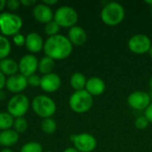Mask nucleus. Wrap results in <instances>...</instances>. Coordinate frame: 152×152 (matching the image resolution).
<instances>
[{
	"label": "nucleus",
	"mask_w": 152,
	"mask_h": 152,
	"mask_svg": "<svg viewBox=\"0 0 152 152\" xmlns=\"http://www.w3.org/2000/svg\"><path fill=\"white\" fill-rule=\"evenodd\" d=\"M44 53L45 56L54 61L67 59L73 51V45L68 37L58 34L49 37L44 44Z\"/></svg>",
	"instance_id": "nucleus-1"
},
{
	"label": "nucleus",
	"mask_w": 152,
	"mask_h": 152,
	"mask_svg": "<svg viewBox=\"0 0 152 152\" xmlns=\"http://www.w3.org/2000/svg\"><path fill=\"white\" fill-rule=\"evenodd\" d=\"M126 12L124 6L117 2H110L106 4L102 12L101 19L103 23L108 26H117L125 19Z\"/></svg>",
	"instance_id": "nucleus-2"
},
{
	"label": "nucleus",
	"mask_w": 152,
	"mask_h": 152,
	"mask_svg": "<svg viewBox=\"0 0 152 152\" xmlns=\"http://www.w3.org/2000/svg\"><path fill=\"white\" fill-rule=\"evenodd\" d=\"M23 20L18 14L4 12L0 13V31L3 36L10 37L20 33Z\"/></svg>",
	"instance_id": "nucleus-3"
},
{
	"label": "nucleus",
	"mask_w": 152,
	"mask_h": 152,
	"mask_svg": "<svg viewBox=\"0 0 152 152\" xmlns=\"http://www.w3.org/2000/svg\"><path fill=\"white\" fill-rule=\"evenodd\" d=\"M31 108L35 114L42 118H52L56 111V104L54 101L45 94H39L33 98Z\"/></svg>",
	"instance_id": "nucleus-4"
},
{
	"label": "nucleus",
	"mask_w": 152,
	"mask_h": 152,
	"mask_svg": "<svg viewBox=\"0 0 152 152\" xmlns=\"http://www.w3.org/2000/svg\"><path fill=\"white\" fill-rule=\"evenodd\" d=\"M94 104L93 96L86 90L75 91L69 97V105L71 110L82 114L87 112Z\"/></svg>",
	"instance_id": "nucleus-5"
},
{
	"label": "nucleus",
	"mask_w": 152,
	"mask_h": 152,
	"mask_svg": "<svg viewBox=\"0 0 152 152\" xmlns=\"http://www.w3.org/2000/svg\"><path fill=\"white\" fill-rule=\"evenodd\" d=\"M78 20L77 11L69 5L60 6L53 14V20L62 28H72L76 26Z\"/></svg>",
	"instance_id": "nucleus-6"
},
{
	"label": "nucleus",
	"mask_w": 152,
	"mask_h": 152,
	"mask_svg": "<svg viewBox=\"0 0 152 152\" xmlns=\"http://www.w3.org/2000/svg\"><path fill=\"white\" fill-rule=\"evenodd\" d=\"M28 98L22 94H14L12 97H11L7 103V112L14 118L24 117V115L28 112Z\"/></svg>",
	"instance_id": "nucleus-7"
},
{
	"label": "nucleus",
	"mask_w": 152,
	"mask_h": 152,
	"mask_svg": "<svg viewBox=\"0 0 152 152\" xmlns=\"http://www.w3.org/2000/svg\"><path fill=\"white\" fill-rule=\"evenodd\" d=\"M70 141L73 142L74 148L80 152L94 151L97 146V141L95 137L88 133L71 134Z\"/></svg>",
	"instance_id": "nucleus-8"
},
{
	"label": "nucleus",
	"mask_w": 152,
	"mask_h": 152,
	"mask_svg": "<svg viewBox=\"0 0 152 152\" xmlns=\"http://www.w3.org/2000/svg\"><path fill=\"white\" fill-rule=\"evenodd\" d=\"M128 49L135 54H144L149 53L151 47V40L145 34L134 35L127 43Z\"/></svg>",
	"instance_id": "nucleus-9"
},
{
	"label": "nucleus",
	"mask_w": 152,
	"mask_h": 152,
	"mask_svg": "<svg viewBox=\"0 0 152 152\" xmlns=\"http://www.w3.org/2000/svg\"><path fill=\"white\" fill-rule=\"evenodd\" d=\"M151 103V96L144 91H134L127 97L128 106L136 110H145Z\"/></svg>",
	"instance_id": "nucleus-10"
},
{
	"label": "nucleus",
	"mask_w": 152,
	"mask_h": 152,
	"mask_svg": "<svg viewBox=\"0 0 152 152\" xmlns=\"http://www.w3.org/2000/svg\"><path fill=\"white\" fill-rule=\"evenodd\" d=\"M38 61L37 58L32 53L23 55L18 62L20 74L26 77L34 75L38 69Z\"/></svg>",
	"instance_id": "nucleus-11"
},
{
	"label": "nucleus",
	"mask_w": 152,
	"mask_h": 152,
	"mask_svg": "<svg viewBox=\"0 0 152 152\" xmlns=\"http://www.w3.org/2000/svg\"><path fill=\"white\" fill-rule=\"evenodd\" d=\"M27 86H28L27 77L20 73L8 77L6 79V84H5L6 89L9 92L13 93L15 94H18L22 91H24Z\"/></svg>",
	"instance_id": "nucleus-12"
},
{
	"label": "nucleus",
	"mask_w": 152,
	"mask_h": 152,
	"mask_svg": "<svg viewBox=\"0 0 152 152\" xmlns=\"http://www.w3.org/2000/svg\"><path fill=\"white\" fill-rule=\"evenodd\" d=\"M61 85V79L56 73H50L41 77L40 88L46 93L56 92Z\"/></svg>",
	"instance_id": "nucleus-13"
},
{
	"label": "nucleus",
	"mask_w": 152,
	"mask_h": 152,
	"mask_svg": "<svg viewBox=\"0 0 152 152\" xmlns=\"http://www.w3.org/2000/svg\"><path fill=\"white\" fill-rule=\"evenodd\" d=\"M53 14L52 8L44 3L37 4L33 8V16L40 23L46 24L53 20Z\"/></svg>",
	"instance_id": "nucleus-14"
},
{
	"label": "nucleus",
	"mask_w": 152,
	"mask_h": 152,
	"mask_svg": "<svg viewBox=\"0 0 152 152\" xmlns=\"http://www.w3.org/2000/svg\"><path fill=\"white\" fill-rule=\"evenodd\" d=\"M44 40L37 32H30L26 36L25 46L32 54L37 53L44 48Z\"/></svg>",
	"instance_id": "nucleus-15"
},
{
	"label": "nucleus",
	"mask_w": 152,
	"mask_h": 152,
	"mask_svg": "<svg viewBox=\"0 0 152 152\" xmlns=\"http://www.w3.org/2000/svg\"><path fill=\"white\" fill-rule=\"evenodd\" d=\"M105 88L106 85L101 77H92L87 79L85 90L94 97L102 95L104 93Z\"/></svg>",
	"instance_id": "nucleus-16"
},
{
	"label": "nucleus",
	"mask_w": 152,
	"mask_h": 152,
	"mask_svg": "<svg viewBox=\"0 0 152 152\" xmlns=\"http://www.w3.org/2000/svg\"><path fill=\"white\" fill-rule=\"evenodd\" d=\"M68 38L72 45L80 46L83 45L87 40V34L86 30L80 26H73L69 29Z\"/></svg>",
	"instance_id": "nucleus-17"
},
{
	"label": "nucleus",
	"mask_w": 152,
	"mask_h": 152,
	"mask_svg": "<svg viewBox=\"0 0 152 152\" xmlns=\"http://www.w3.org/2000/svg\"><path fill=\"white\" fill-rule=\"evenodd\" d=\"M20 135L13 129H8L0 132V145L5 148H10L15 145L19 141Z\"/></svg>",
	"instance_id": "nucleus-18"
},
{
	"label": "nucleus",
	"mask_w": 152,
	"mask_h": 152,
	"mask_svg": "<svg viewBox=\"0 0 152 152\" xmlns=\"http://www.w3.org/2000/svg\"><path fill=\"white\" fill-rule=\"evenodd\" d=\"M0 71L6 77H11L19 71V65L14 60L10 58H5L0 61Z\"/></svg>",
	"instance_id": "nucleus-19"
},
{
	"label": "nucleus",
	"mask_w": 152,
	"mask_h": 152,
	"mask_svg": "<svg viewBox=\"0 0 152 152\" xmlns=\"http://www.w3.org/2000/svg\"><path fill=\"white\" fill-rule=\"evenodd\" d=\"M86 77L84 74L80 72H76L70 77V86L75 91H81L85 90L86 85Z\"/></svg>",
	"instance_id": "nucleus-20"
},
{
	"label": "nucleus",
	"mask_w": 152,
	"mask_h": 152,
	"mask_svg": "<svg viewBox=\"0 0 152 152\" xmlns=\"http://www.w3.org/2000/svg\"><path fill=\"white\" fill-rule=\"evenodd\" d=\"M55 66V61L50 57L45 56L38 61V71L44 76L50 73H53V70Z\"/></svg>",
	"instance_id": "nucleus-21"
},
{
	"label": "nucleus",
	"mask_w": 152,
	"mask_h": 152,
	"mask_svg": "<svg viewBox=\"0 0 152 152\" xmlns=\"http://www.w3.org/2000/svg\"><path fill=\"white\" fill-rule=\"evenodd\" d=\"M14 118L8 112H0V130L4 131L13 127Z\"/></svg>",
	"instance_id": "nucleus-22"
},
{
	"label": "nucleus",
	"mask_w": 152,
	"mask_h": 152,
	"mask_svg": "<svg viewBox=\"0 0 152 152\" xmlns=\"http://www.w3.org/2000/svg\"><path fill=\"white\" fill-rule=\"evenodd\" d=\"M11 49L12 46L9 39L4 36L0 35V61L8 57L11 53Z\"/></svg>",
	"instance_id": "nucleus-23"
},
{
	"label": "nucleus",
	"mask_w": 152,
	"mask_h": 152,
	"mask_svg": "<svg viewBox=\"0 0 152 152\" xmlns=\"http://www.w3.org/2000/svg\"><path fill=\"white\" fill-rule=\"evenodd\" d=\"M41 129L45 134H52L57 129V123L53 118H44L41 123Z\"/></svg>",
	"instance_id": "nucleus-24"
},
{
	"label": "nucleus",
	"mask_w": 152,
	"mask_h": 152,
	"mask_svg": "<svg viewBox=\"0 0 152 152\" xmlns=\"http://www.w3.org/2000/svg\"><path fill=\"white\" fill-rule=\"evenodd\" d=\"M27 129H28V121L24 117L14 118L13 130H15L18 134H22L26 132Z\"/></svg>",
	"instance_id": "nucleus-25"
},
{
	"label": "nucleus",
	"mask_w": 152,
	"mask_h": 152,
	"mask_svg": "<svg viewBox=\"0 0 152 152\" xmlns=\"http://www.w3.org/2000/svg\"><path fill=\"white\" fill-rule=\"evenodd\" d=\"M20 152H44L43 147L39 142H29L25 143Z\"/></svg>",
	"instance_id": "nucleus-26"
},
{
	"label": "nucleus",
	"mask_w": 152,
	"mask_h": 152,
	"mask_svg": "<svg viewBox=\"0 0 152 152\" xmlns=\"http://www.w3.org/2000/svg\"><path fill=\"white\" fill-rule=\"evenodd\" d=\"M60 29H61V27L54 20H52L46 23L45 26V33L49 37L58 35L60 32Z\"/></svg>",
	"instance_id": "nucleus-27"
},
{
	"label": "nucleus",
	"mask_w": 152,
	"mask_h": 152,
	"mask_svg": "<svg viewBox=\"0 0 152 152\" xmlns=\"http://www.w3.org/2000/svg\"><path fill=\"white\" fill-rule=\"evenodd\" d=\"M149 125H150V122L148 121V119L146 118L145 116H140L134 121V126L139 130L146 129L149 126Z\"/></svg>",
	"instance_id": "nucleus-28"
},
{
	"label": "nucleus",
	"mask_w": 152,
	"mask_h": 152,
	"mask_svg": "<svg viewBox=\"0 0 152 152\" xmlns=\"http://www.w3.org/2000/svg\"><path fill=\"white\" fill-rule=\"evenodd\" d=\"M28 80V85L31 87H40V83H41V77L34 74L27 77Z\"/></svg>",
	"instance_id": "nucleus-29"
},
{
	"label": "nucleus",
	"mask_w": 152,
	"mask_h": 152,
	"mask_svg": "<svg viewBox=\"0 0 152 152\" xmlns=\"http://www.w3.org/2000/svg\"><path fill=\"white\" fill-rule=\"evenodd\" d=\"M12 41H13V44L17 46H23L25 45V41H26V37H24L22 34L20 33H18L16 34L15 36H13L12 37Z\"/></svg>",
	"instance_id": "nucleus-30"
},
{
	"label": "nucleus",
	"mask_w": 152,
	"mask_h": 152,
	"mask_svg": "<svg viewBox=\"0 0 152 152\" xmlns=\"http://www.w3.org/2000/svg\"><path fill=\"white\" fill-rule=\"evenodd\" d=\"M20 5V2L19 0H8L6 2V6L11 11H16L19 9Z\"/></svg>",
	"instance_id": "nucleus-31"
},
{
	"label": "nucleus",
	"mask_w": 152,
	"mask_h": 152,
	"mask_svg": "<svg viewBox=\"0 0 152 152\" xmlns=\"http://www.w3.org/2000/svg\"><path fill=\"white\" fill-rule=\"evenodd\" d=\"M146 118L150 122V124H152V102L150 104V106L145 110V115Z\"/></svg>",
	"instance_id": "nucleus-32"
},
{
	"label": "nucleus",
	"mask_w": 152,
	"mask_h": 152,
	"mask_svg": "<svg viewBox=\"0 0 152 152\" xmlns=\"http://www.w3.org/2000/svg\"><path fill=\"white\" fill-rule=\"evenodd\" d=\"M6 79H7L6 77L0 71V91H2L4 87H5Z\"/></svg>",
	"instance_id": "nucleus-33"
},
{
	"label": "nucleus",
	"mask_w": 152,
	"mask_h": 152,
	"mask_svg": "<svg viewBox=\"0 0 152 152\" xmlns=\"http://www.w3.org/2000/svg\"><path fill=\"white\" fill-rule=\"evenodd\" d=\"M20 4L24 5V6H33L36 4V0H20Z\"/></svg>",
	"instance_id": "nucleus-34"
},
{
	"label": "nucleus",
	"mask_w": 152,
	"mask_h": 152,
	"mask_svg": "<svg viewBox=\"0 0 152 152\" xmlns=\"http://www.w3.org/2000/svg\"><path fill=\"white\" fill-rule=\"evenodd\" d=\"M43 3L48 6H51V5H53V4H56L58 3V0H44Z\"/></svg>",
	"instance_id": "nucleus-35"
},
{
	"label": "nucleus",
	"mask_w": 152,
	"mask_h": 152,
	"mask_svg": "<svg viewBox=\"0 0 152 152\" xmlns=\"http://www.w3.org/2000/svg\"><path fill=\"white\" fill-rule=\"evenodd\" d=\"M63 152H80L78 151L76 148H74V147H69V148H67L66 150H64V151Z\"/></svg>",
	"instance_id": "nucleus-36"
},
{
	"label": "nucleus",
	"mask_w": 152,
	"mask_h": 152,
	"mask_svg": "<svg viewBox=\"0 0 152 152\" xmlns=\"http://www.w3.org/2000/svg\"><path fill=\"white\" fill-rule=\"evenodd\" d=\"M6 5V1L5 0H0V12L3 11V9L5 7Z\"/></svg>",
	"instance_id": "nucleus-37"
},
{
	"label": "nucleus",
	"mask_w": 152,
	"mask_h": 152,
	"mask_svg": "<svg viewBox=\"0 0 152 152\" xmlns=\"http://www.w3.org/2000/svg\"><path fill=\"white\" fill-rule=\"evenodd\" d=\"M4 98H5V94H4V91H0V101L4 100Z\"/></svg>",
	"instance_id": "nucleus-38"
},
{
	"label": "nucleus",
	"mask_w": 152,
	"mask_h": 152,
	"mask_svg": "<svg viewBox=\"0 0 152 152\" xmlns=\"http://www.w3.org/2000/svg\"><path fill=\"white\" fill-rule=\"evenodd\" d=\"M0 152H13L11 149H9V148H4V150H2Z\"/></svg>",
	"instance_id": "nucleus-39"
},
{
	"label": "nucleus",
	"mask_w": 152,
	"mask_h": 152,
	"mask_svg": "<svg viewBox=\"0 0 152 152\" xmlns=\"http://www.w3.org/2000/svg\"><path fill=\"white\" fill-rule=\"evenodd\" d=\"M145 3H146L147 4H150L151 6H152V0H146Z\"/></svg>",
	"instance_id": "nucleus-40"
},
{
	"label": "nucleus",
	"mask_w": 152,
	"mask_h": 152,
	"mask_svg": "<svg viewBox=\"0 0 152 152\" xmlns=\"http://www.w3.org/2000/svg\"><path fill=\"white\" fill-rule=\"evenodd\" d=\"M150 87H151V91H152V77L150 79Z\"/></svg>",
	"instance_id": "nucleus-41"
},
{
	"label": "nucleus",
	"mask_w": 152,
	"mask_h": 152,
	"mask_svg": "<svg viewBox=\"0 0 152 152\" xmlns=\"http://www.w3.org/2000/svg\"><path fill=\"white\" fill-rule=\"evenodd\" d=\"M149 54H150V56L152 58V45L151 47V49H150V51H149V53H148Z\"/></svg>",
	"instance_id": "nucleus-42"
},
{
	"label": "nucleus",
	"mask_w": 152,
	"mask_h": 152,
	"mask_svg": "<svg viewBox=\"0 0 152 152\" xmlns=\"http://www.w3.org/2000/svg\"><path fill=\"white\" fill-rule=\"evenodd\" d=\"M150 94V96H151V102H152V91H151V94Z\"/></svg>",
	"instance_id": "nucleus-43"
},
{
	"label": "nucleus",
	"mask_w": 152,
	"mask_h": 152,
	"mask_svg": "<svg viewBox=\"0 0 152 152\" xmlns=\"http://www.w3.org/2000/svg\"><path fill=\"white\" fill-rule=\"evenodd\" d=\"M44 152H52V151H44Z\"/></svg>",
	"instance_id": "nucleus-44"
}]
</instances>
